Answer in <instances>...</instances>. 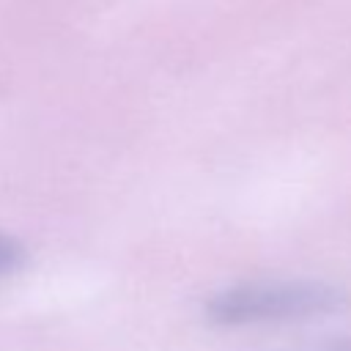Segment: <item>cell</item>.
I'll return each mask as SVG.
<instances>
[{"label":"cell","mask_w":351,"mask_h":351,"mask_svg":"<svg viewBox=\"0 0 351 351\" xmlns=\"http://www.w3.org/2000/svg\"><path fill=\"white\" fill-rule=\"evenodd\" d=\"M348 304L343 288L315 280L239 282L208 296L203 315L214 326H255L304 321L340 313Z\"/></svg>","instance_id":"1"},{"label":"cell","mask_w":351,"mask_h":351,"mask_svg":"<svg viewBox=\"0 0 351 351\" xmlns=\"http://www.w3.org/2000/svg\"><path fill=\"white\" fill-rule=\"evenodd\" d=\"M27 261V250L25 244L16 239V236H8V233H0V280L19 271Z\"/></svg>","instance_id":"2"},{"label":"cell","mask_w":351,"mask_h":351,"mask_svg":"<svg viewBox=\"0 0 351 351\" xmlns=\"http://www.w3.org/2000/svg\"><path fill=\"white\" fill-rule=\"evenodd\" d=\"M293 351H351V337H324L307 346H296Z\"/></svg>","instance_id":"3"}]
</instances>
